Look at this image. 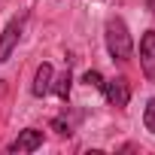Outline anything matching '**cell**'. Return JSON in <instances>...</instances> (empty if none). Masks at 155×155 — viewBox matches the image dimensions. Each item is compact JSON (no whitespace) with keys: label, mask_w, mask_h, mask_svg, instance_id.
Segmentation results:
<instances>
[{"label":"cell","mask_w":155,"mask_h":155,"mask_svg":"<svg viewBox=\"0 0 155 155\" xmlns=\"http://www.w3.org/2000/svg\"><path fill=\"white\" fill-rule=\"evenodd\" d=\"M25 21H28V15H15V18L3 28V34H0V64H6L9 55H12V49L18 46L21 31H25Z\"/></svg>","instance_id":"2"},{"label":"cell","mask_w":155,"mask_h":155,"mask_svg":"<svg viewBox=\"0 0 155 155\" xmlns=\"http://www.w3.org/2000/svg\"><path fill=\"white\" fill-rule=\"evenodd\" d=\"M146 9H149V12L155 15V0H146Z\"/></svg>","instance_id":"11"},{"label":"cell","mask_w":155,"mask_h":155,"mask_svg":"<svg viewBox=\"0 0 155 155\" xmlns=\"http://www.w3.org/2000/svg\"><path fill=\"white\" fill-rule=\"evenodd\" d=\"M52 128H55V131H58L61 137H67V134H70V125H67L64 119H55V122H52Z\"/></svg>","instance_id":"10"},{"label":"cell","mask_w":155,"mask_h":155,"mask_svg":"<svg viewBox=\"0 0 155 155\" xmlns=\"http://www.w3.org/2000/svg\"><path fill=\"white\" fill-rule=\"evenodd\" d=\"M82 82H85V85H91V88H104V76H101L97 70H88Z\"/></svg>","instance_id":"9"},{"label":"cell","mask_w":155,"mask_h":155,"mask_svg":"<svg viewBox=\"0 0 155 155\" xmlns=\"http://www.w3.org/2000/svg\"><path fill=\"white\" fill-rule=\"evenodd\" d=\"M143 125H146V131H152V134H155V97H149V104H146Z\"/></svg>","instance_id":"8"},{"label":"cell","mask_w":155,"mask_h":155,"mask_svg":"<svg viewBox=\"0 0 155 155\" xmlns=\"http://www.w3.org/2000/svg\"><path fill=\"white\" fill-rule=\"evenodd\" d=\"M40 146H43V131H37V128H25V131H18V137L9 143V155L37 152Z\"/></svg>","instance_id":"4"},{"label":"cell","mask_w":155,"mask_h":155,"mask_svg":"<svg viewBox=\"0 0 155 155\" xmlns=\"http://www.w3.org/2000/svg\"><path fill=\"white\" fill-rule=\"evenodd\" d=\"M70 85H73V76H70V70H64L58 79H52V91L61 97V101H67L70 97Z\"/></svg>","instance_id":"7"},{"label":"cell","mask_w":155,"mask_h":155,"mask_svg":"<svg viewBox=\"0 0 155 155\" xmlns=\"http://www.w3.org/2000/svg\"><path fill=\"white\" fill-rule=\"evenodd\" d=\"M52 79H55L52 64H40V67H37V76H34V94H37V97H46V94L52 91Z\"/></svg>","instance_id":"6"},{"label":"cell","mask_w":155,"mask_h":155,"mask_svg":"<svg viewBox=\"0 0 155 155\" xmlns=\"http://www.w3.org/2000/svg\"><path fill=\"white\" fill-rule=\"evenodd\" d=\"M104 37H107V52L113 55V61H131V55H134V40H131L128 25H125L119 15H113V18L107 21Z\"/></svg>","instance_id":"1"},{"label":"cell","mask_w":155,"mask_h":155,"mask_svg":"<svg viewBox=\"0 0 155 155\" xmlns=\"http://www.w3.org/2000/svg\"><path fill=\"white\" fill-rule=\"evenodd\" d=\"M140 67L149 82H155V31H146L140 40Z\"/></svg>","instance_id":"5"},{"label":"cell","mask_w":155,"mask_h":155,"mask_svg":"<svg viewBox=\"0 0 155 155\" xmlns=\"http://www.w3.org/2000/svg\"><path fill=\"white\" fill-rule=\"evenodd\" d=\"M101 91L107 94L110 107H119V110H125V107H128V101H131V82L125 79V76H116V79L104 82V88H101Z\"/></svg>","instance_id":"3"}]
</instances>
